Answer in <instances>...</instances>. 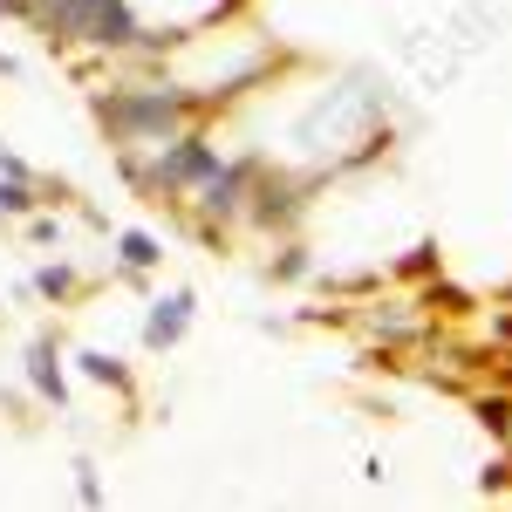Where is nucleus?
<instances>
[{
  "label": "nucleus",
  "instance_id": "nucleus-1",
  "mask_svg": "<svg viewBox=\"0 0 512 512\" xmlns=\"http://www.w3.org/2000/svg\"><path fill=\"white\" fill-rule=\"evenodd\" d=\"M89 110L103 123L110 151H158L171 144L178 130L205 123V103L178 76H123V82H103L89 89Z\"/></svg>",
  "mask_w": 512,
  "mask_h": 512
},
{
  "label": "nucleus",
  "instance_id": "nucleus-2",
  "mask_svg": "<svg viewBox=\"0 0 512 512\" xmlns=\"http://www.w3.org/2000/svg\"><path fill=\"white\" fill-rule=\"evenodd\" d=\"M28 28L48 48H96L110 62L144 41V21L130 0H28Z\"/></svg>",
  "mask_w": 512,
  "mask_h": 512
},
{
  "label": "nucleus",
  "instance_id": "nucleus-3",
  "mask_svg": "<svg viewBox=\"0 0 512 512\" xmlns=\"http://www.w3.org/2000/svg\"><path fill=\"white\" fill-rule=\"evenodd\" d=\"M219 164H226V151H219L198 123H192V130H178L171 144H158V151H117L123 185L144 192V198H192Z\"/></svg>",
  "mask_w": 512,
  "mask_h": 512
},
{
  "label": "nucleus",
  "instance_id": "nucleus-4",
  "mask_svg": "<svg viewBox=\"0 0 512 512\" xmlns=\"http://www.w3.org/2000/svg\"><path fill=\"white\" fill-rule=\"evenodd\" d=\"M308 219V178H294V171H280V164L260 158L253 171V185H246V219L239 226H253V233H294Z\"/></svg>",
  "mask_w": 512,
  "mask_h": 512
},
{
  "label": "nucleus",
  "instance_id": "nucleus-5",
  "mask_svg": "<svg viewBox=\"0 0 512 512\" xmlns=\"http://www.w3.org/2000/svg\"><path fill=\"white\" fill-rule=\"evenodd\" d=\"M192 315H198L192 287H164V294H151V301H144V349L171 355L185 335H192Z\"/></svg>",
  "mask_w": 512,
  "mask_h": 512
},
{
  "label": "nucleus",
  "instance_id": "nucleus-6",
  "mask_svg": "<svg viewBox=\"0 0 512 512\" xmlns=\"http://www.w3.org/2000/svg\"><path fill=\"white\" fill-rule=\"evenodd\" d=\"M28 390L55 410H69V362H62V342L55 335H35L28 342Z\"/></svg>",
  "mask_w": 512,
  "mask_h": 512
},
{
  "label": "nucleus",
  "instance_id": "nucleus-7",
  "mask_svg": "<svg viewBox=\"0 0 512 512\" xmlns=\"http://www.w3.org/2000/svg\"><path fill=\"white\" fill-rule=\"evenodd\" d=\"M362 335L383 342V349H403V342H424V315H410V301H369Z\"/></svg>",
  "mask_w": 512,
  "mask_h": 512
},
{
  "label": "nucleus",
  "instance_id": "nucleus-8",
  "mask_svg": "<svg viewBox=\"0 0 512 512\" xmlns=\"http://www.w3.org/2000/svg\"><path fill=\"white\" fill-rule=\"evenodd\" d=\"M164 267V239L144 233V226H123L117 233V280H130V287H144V280Z\"/></svg>",
  "mask_w": 512,
  "mask_h": 512
},
{
  "label": "nucleus",
  "instance_id": "nucleus-9",
  "mask_svg": "<svg viewBox=\"0 0 512 512\" xmlns=\"http://www.w3.org/2000/svg\"><path fill=\"white\" fill-rule=\"evenodd\" d=\"M76 369L96 383V390H117V396H137V376H130V362H117L110 349H76Z\"/></svg>",
  "mask_w": 512,
  "mask_h": 512
},
{
  "label": "nucleus",
  "instance_id": "nucleus-10",
  "mask_svg": "<svg viewBox=\"0 0 512 512\" xmlns=\"http://www.w3.org/2000/svg\"><path fill=\"white\" fill-rule=\"evenodd\" d=\"M28 287H35L41 301H55V308H69V301L82 294V274L69 267V260H48V267H35V274H28Z\"/></svg>",
  "mask_w": 512,
  "mask_h": 512
},
{
  "label": "nucleus",
  "instance_id": "nucleus-11",
  "mask_svg": "<svg viewBox=\"0 0 512 512\" xmlns=\"http://www.w3.org/2000/svg\"><path fill=\"white\" fill-rule=\"evenodd\" d=\"M472 417H478L492 437H499V444H506V437H512V396H506V390H478V396H472Z\"/></svg>",
  "mask_w": 512,
  "mask_h": 512
},
{
  "label": "nucleus",
  "instance_id": "nucleus-12",
  "mask_svg": "<svg viewBox=\"0 0 512 512\" xmlns=\"http://www.w3.org/2000/svg\"><path fill=\"white\" fill-rule=\"evenodd\" d=\"M267 274H274L280 287H301V280L315 274V260H308V246H301V239H287L274 260H267Z\"/></svg>",
  "mask_w": 512,
  "mask_h": 512
},
{
  "label": "nucleus",
  "instance_id": "nucleus-13",
  "mask_svg": "<svg viewBox=\"0 0 512 512\" xmlns=\"http://www.w3.org/2000/svg\"><path fill=\"white\" fill-rule=\"evenodd\" d=\"M35 205H41L35 178H7V171H0V219H28Z\"/></svg>",
  "mask_w": 512,
  "mask_h": 512
},
{
  "label": "nucleus",
  "instance_id": "nucleus-14",
  "mask_svg": "<svg viewBox=\"0 0 512 512\" xmlns=\"http://www.w3.org/2000/svg\"><path fill=\"white\" fill-rule=\"evenodd\" d=\"M396 274H403V280H437V274H444V253H437V239H417V246L396 260Z\"/></svg>",
  "mask_w": 512,
  "mask_h": 512
},
{
  "label": "nucleus",
  "instance_id": "nucleus-15",
  "mask_svg": "<svg viewBox=\"0 0 512 512\" xmlns=\"http://www.w3.org/2000/svg\"><path fill=\"white\" fill-rule=\"evenodd\" d=\"M76 499H82V506H103V478H96V458H76Z\"/></svg>",
  "mask_w": 512,
  "mask_h": 512
},
{
  "label": "nucleus",
  "instance_id": "nucleus-16",
  "mask_svg": "<svg viewBox=\"0 0 512 512\" xmlns=\"http://www.w3.org/2000/svg\"><path fill=\"white\" fill-rule=\"evenodd\" d=\"M28 239H41V246H55V239H62V226H55L48 212H28Z\"/></svg>",
  "mask_w": 512,
  "mask_h": 512
},
{
  "label": "nucleus",
  "instance_id": "nucleus-17",
  "mask_svg": "<svg viewBox=\"0 0 512 512\" xmlns=\"http://www.w3.org/2000/svg\"><path fill=\"white\" fill-rule=\"evenodd\" d=\"M492 342L512 349V308H492Z\"/></svg>",
  "mask_w": 512,
  "mask_h": 512
},
{
  "label": "nucleus",
  "instance_id": "nucleus-18",
  "mask_svg": "<svg viewBox=\"0 0 512 512\" xmlns=\"http://www.w3.org/2000/svg\"><path fill=\"white\" fill-rule=\"evenodd\" d=\"M0 76H21V62H14V55H0Z\"/></svg>",
  "mask_w": 512,
  "mask_h": 512
},
{
  "label": "nucleus",
  "instance_id": "nucleus-19",
  "mask_svg": "<svg viewBox=\"0 0 512 512\" xmlns=\"http://www.w3.org/2000/svg\"><path fill=\"white\" fill-rule=\"evenodd\" d=\"M0 328H7V308H0Z\"/></svg>",
  "mask_w": 512,
  "mask_h": 512
}]
</instances>
